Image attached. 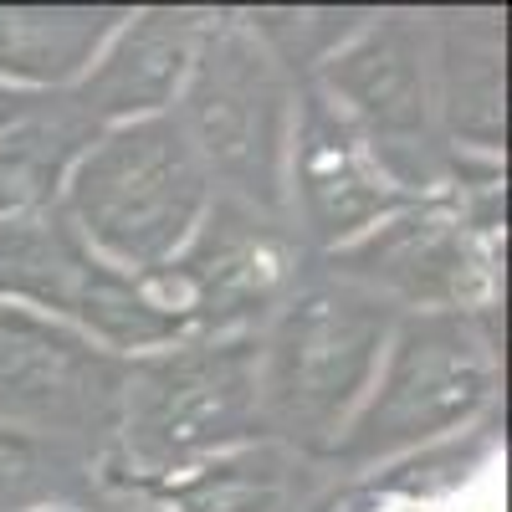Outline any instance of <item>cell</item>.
I'll return each instance as SVG.
<instances>
[{"label": "cell", "mask_w": 512, "mask_h": 512, "mask_svg": "<svg viewBox=\"0 0 512 512\" xmlns=\"http://www.w3.org/2000/svg\"><path fill=\"white\" fill-rule=\"evenodd\" d=\"M103 134V123L88 118L62 93L0 88V221H21L52 210L67 190V175Z\"/></svg>", "instance_id": "obj_13"}, {"label": "cell", "mask_w": 512, "mask_h": 512, "mask_svg": "<svg viewBox=\"0 0 512 512\" xmlns=\"http://www.w3.org/2000/svg\"><path fill=\"white\" fill-rule=\"evenodd\" d=\"M93 497H98V461L0 425V512L88 507Z\"/></svg>", "instance_id": "obj_17"}, {"label": "cell", "mask_w": 512, "mask_h": 512, "mask_svg": "<svg viewBox=\"0 0 512 512\" xmlns=\"http://www.w3.org/2000/svg\"><path fill=\"white\" fill-rule=\"evenodd\" d=\"M123 384V354L31 308L0 303V425L103 466L118 436Z\"/></svg>", "instance_id": "obj_8"}, {"label": "cell", "mask_w": 512, "mask_h": 512, "mask_svg": "<svg viewBox=\"0 0 512 512\" xmlns=\"http://www.w3.org/2000/svg\"><path fill=\"white\" fill-rule=\"evenodd\" d=\"M0 303L67 323L123 359L190 338L185 318L149 282L103 262L57 205L41 216L0 221Z\"/></svg>", "instance_id": "obj_7"}, {"label": "cell", "mask_w": 512, "mask_h": 512, "mask_svg": "<svg viewBox=\"0 0 512 512\" xmlns=\"http://www.w3.org/2000/svg\"><path fill=\"white\" fill-rule=\"evenodd\" d=\"M318 267L384 297L395 313H487L492 292L482 236L451 195L410 200L349 246L328 251Z\"/></svg>", "instance_id": "obj_10"}, {"label": "cell", "mask_w": 512, "mask_h": 512, "mask_svg": "<svg viewBox=\"0 0 512 512\" xmlns=\"http://www.w3.org/2000/svg\"><path fill=\"white\" fill-rule=\"evenodd\" d=\"M492 395L497 349L487 313H400L369 395L333 441L328 461L359 472V466L436 446L472 425Z\"/></svg>", "instance_id": "obj_5"}, {"label": "cell", "mask_w": 512, "mask_h": 512, "mask_svg": "<svg viewBox=\"0 0 512 512\" xmlns=\"http://www.w3.org/2000/svg\"><path fill=\"white\" fill-rule=\"evenodd\" d=\"M405 205L410 195L384 180L349 118L313 82H297L287 149V226L297 231V241L328 256Z\"/></svg>", "instance_id": "obj_11"}, {"label": "cell", "mask_w": 512, "mask_h": 512, "mask_svg": "<svg viewBox=\"0 0 512 512\" xmlns=\"http://www.w3.org/2000/svg\"><path fill=\"white\" fill-rule=\"evenodd\" d=\"M205 16L210 11H185V6L128 11L118 31L103 41L93 67L72 82V98L103 128L169 113L195 62Z\"/></svg>", "instance_id": "obj_12"}, {"label": "cell", "mask_w": 512, "mask_h": 512, "mask_svg": "<svg viewBox=\"0 0 512 512\" xmlns=\"http://www.w3.org/2000/svg\"><path fill=\"white\" fill-rule=\"evenodd\" d=\"M431 88L441 139L456 159L497 154L507 134L502 88V16L497 11H446L431 16Z\"/></svg>", "instance_id": "obj_14"}, {"label": "cell", "mask_w": 512, "mask_h": 512, "mask_svg": "<svg viewBox=\"0 0 512 512\" xmlns=\"http://www.w3.org/2000/svg\"><path fill=\"white\" fill-rule=\"evenodd\" d=\"M297 277H303V241L287 221L210 195L200 226L149 287L185 318L190 338H226L262 333Z\"/></svg>", "instance_id": "obj_9"}, {"label": "cell", "mask_w": 512, "mask_h": 512, "mask_svg": "<svg viewBox=\"0 0 512 512\" xmlns=\"http://www.w3.org/2000/svg\"><path fill=\"white\" fill-rule=\"evenodd\" d=\"M308 82L349 118L384 180L410 200L446 195L466 180V159L446 149L436 118L431 16L369 11V21L333 57H323Z\"/></svg>", "instance_id": "obj_6"}, {"label": "cell", "mask_w": 512, "mask_h": 512, "mask_svg": "<svg viewBox=\"0 0 512 512\" xmlns=\"http://www.w3.org/2000/svg\"><path fill=\"white\" fill-rule=\"evenodd\" d=\"M123 16V6H0V88H72Z\"/></svg>", "instance_id": "obj_16"}, {"label": "cell", "mask_w": 512, "mask_h": 512, "mask_svg": "<svg viewBox=\"0 0 512 512\" xmlns=\"http://www.w3.org/2000/svg\"><path fill=\"white\" fill-rule=\"evenodd\" d=\"M210 195V175L175 113H154L103 128L67 175L57 210L103 262L154 282L200 226Z\"/></svg>", "instance_id": "obj_2"}, {"label": "cell", "mask_w": 512, "mask_h": 512, "mask_svg": "<svg viewBox=\"0 0 512 512\" xmlns=\"http://www.w3.org/2000/svg\"><path fill=\"white\" fill-rule=\"evenodd\" d=\"M297 472L303 466L292 451L251 441L159 482H113V492L144 512H287L297 497Z\"/></svg>", "instance_id": "obj_15"}, {"label": "cell", "mask_w": 512, "mask_h": 512, "mask_svg": "<svg viewBox=\"0 0 512 512\" xmlns=\"http://www.w3.org/2000/svg\"><path fill=\"white\" fill-rule=\"evenodd\" d=\"M297 82L267 57L236 11H210L185 88L175 98V123L195 159L205 164L210 190L287 221V149H292Z\"/></svg>", "instance_id": "obj_4"}, {"label": "cell", "mask_w": 512, "mask_h": 512, "mask_svg": "<svg viewBox=\"0 0 512 512\" xmlns=\"http://www.w3.org/2000/svg\"><path fill=\"white\" fill-rule=\"evenodd\" d=\"M88 512H144L139 502H128L123 492H98L93 502H88Z\"/></svg>", "instance_id": "obj_18"}, {"label": "cell", "mask_w": 512, "mask_h": 512, "mask_svg": "<svg viewBox=\"0 0 512 512\" xmlns=\"http://www.w3.org/2000/svg\"><path fill=\"white\" fill-rule=\"evenodd\" d=\"M395 318L400 313L384 297L333 277L328 267H303L297 287L256 333L262 436L297 461H328L333 441L369 395Z\"/></svg>", "instance_id": "obj_1"}, {"label": "cell", "mask_w": 512, "mask_h": 512, "mask_svg": "<svg viewBox=\"0 0 512 512\" xmlns=\"http://www.w3.org/2000/svg\"><path fill=\"white\" fill-rule=\"evenodd\" d=\"M256 333L175 338L128 359L113 482H159L236 446L267 441L256 410Z\"/></svg>", "instance_id": "obj_3"}]
</instances>
